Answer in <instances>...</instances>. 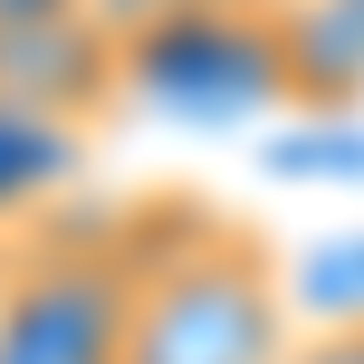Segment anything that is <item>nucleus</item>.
<instances>
[{
	"label": "nucleus",
	"mask_w": 364,
	"mask_h": 364,
	"mask_svg": "<svg viewBox=\"0 0 364 364\" xmlns=\"http://www.w3.org/2000/svg\"><path fill=\"white\" fill-rule=\"evenodd\" d=\"M288 346L297 336H288V297H278V259L250 220L182 211L164 250L134 240L125 364H288Z\"/></svg>",
	"instance_id": "1"
},
{
	"label": "nucleus",
	"mask_w": 364,
	"mask_h": 364,
	"mask_svg": "<svg viewBox=\"0 0 364 364\" xmlns=\"http://www.w3.org/2000/svg\"><path fill=\"white\" fill-rule=\"evenodd\" d=\"M134 240H29L0 278V364H125Z\"/></svg>",
	"instance_id": "2"
},
{
	"label": "nucleus",
	"mask_w": 364,
	"mask_h": 364,
	"mask_svg": "<svg viewBox=\"0 0 364 364\" xmlns=\"http://www.w3.org/2000/svg\"><path fill=\"white\" fill-rule=\"evenodd\" d=\"M0 96L29 106V115H58V125H87L96 106L125 96V38L87 0L0 19Z\"/></svg>",
	"instance_id": "3"
},
{
	"label": "nucleus",
	"mask_w": 364,
	"mask_h": 364,
	"mask_svg": "<svg viewBox=\"0 0 364 364\" xmlns=\"http://www.w3.org/2000/svg\"><path fill=\"white\" fill-rule=\"evenodd\" d=\"M288 106H355L364 96V0H269Z\"/></svg>",
	"instance_id": "4"
},
{
	"label": "nucleus",
	"mask_w": 364,
	"mask_h": 364,
	"mask_svg": "<svg viewBox=\"0 0 364 364\" xmlns=\"http://www.w3.org/2000/svg\"><path fill=\"white\" fill-rule=\"evenodd\" d=\"M77 154H87V125H58V115H29L0 96V220L48 211L77 182Z\"/></svg>",
	"instance_id": "5"
},
{
	"label": "nucleus",
	"mask_w": 364,
	"mask_h": 364,
	"mask_svg": "<svg viewBox=\"0 0 364 364\" xmlns=\"http://www.w3.org/2000/svg\"><path fill=\"white\" fill-rule=\"evenodd\" d=\"M288 364H364V316H336V326H316V336H297Z\"/></svg>",
	"instance_id": "6"
},
{
	"label": "nucleus",
	"mask_w": 364,
	"mask_h": 364,
	"mask_svg": "<svg viewBox=\"0 0 364 364\" xmlns=\"http://www.w3.org/2000/svg\"><path fill=\"white\" fill-rule=\"evenodd\" d=\"M96 19H106L115 38H144V29H164V19H182V10H201V0H87Z\"/></svg>",
	"instance_id": "7"
}]
</instances>
